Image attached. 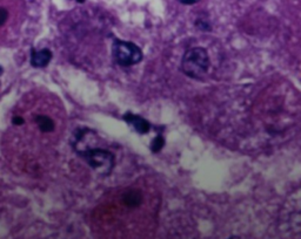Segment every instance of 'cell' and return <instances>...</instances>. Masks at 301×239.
<instances>
[{"label": "cell", "instance_id": "obj_6", "mask_svg": "<svg viewBox=\"0 0 301 239\" xmlns=\"http://www.w3.org/2000/svg\"><path fill=\"white\" fill-rule=\"evenodd\" d=\"M143 202V195L142 192L131 189L124 192L123 195V203L128 208H138Z\"/></svg>", "mask_w": 301, "mask_h": 239}, {"label": "cell", "instance_id": "obj_4", "mask_svg": "<svg viewBox=\"0 0 301 239\" xmlns=\"http://www.w3.org/2000/svg\"><path fill=\"white\" fill-rule=\"evenodd\" d=\"M52 59V52L47 48L40 49H32L31 51V64L36 68L46 67Z\"/></svg>", "mask_w": 301, "mask_h": 239}, {"label": "cell", "instance_id": "obj_3", "mask_svg": "<svg viewBox=\"0 0 301 239\" xmlns=\"http://www.w3.org/2000/svg\"><path fill=\"white\" fill-rule=\"evenodd\" d=\"M81 155L94 170L104 174V175L111 173L114 165V156L110 151L95 148V149L86 150Z\"/></svg>", "mask_w": 301, "mask_h": 239}, {"label": "cell", "instance_id": "obj_1", "mask_svg": "<svg viewBox=\"0 0 301 239\" xmlns=\"http://www.w3.org/2000/svg\"><path fill=\"white\" fill-rule=\"evenodd\" d=\"M209 68V58L206 49L194 47L185 53L181 61V70L185 75L192 79H200L207 73Z\"/></svg>", "mask_w": 301, "mask_h": 239}, {"label": "cell", "instance_id": "obj_10", "mask_svg": "<svg viewBox=\"0 0 301 239\" xmlns=\"http://www.w3.org/2000/svg\"><path fill=\"white\" fill-rule=\"evenodd\" d=\"M12 122L13 124H16V126H21V124L25 123V120L22 119L21 116H14L12 119Z\"/></svg>", "mask_w": 301, "mask_h": 239}, {"label": "cell", "instance_id": "obj_12", "mask_svg": "<svg viewBox=\"0 0 301 239\" xmlns=\"http://www.w3.org/2000/svg\"><path fill=\"white\" fill-rule=\"evenodd\" d=\"M230 239H240V238L239 237H231Z\"/></svg>", "mask_w": 301, "mask_h": 239}, {"label": "cell", "instance_id": "obj_9", "mask_svg": "<svg viewBox=\"0 0 301 239\" xmlns=\"http://www.w3.org/2000/svg\"><path fill=\"white\" fill-rule=\"evenodd\" d=\"M7 17H9V12H7L6 9L4 7H0V26H3L7 20Z\"/></svg>", "mask_w": 301, "mask_h": 239}, {"label": "cell", "instance_id": "obj_8", "mask_svg": "<svg viewBox=\"0 0 301 239\" xmlns=\"http://www.w3.org/2000/svg\"><path fill=\"white\" fill-rule=\"evenodd\" d=\"M163 143H165V141H163L162 136L158 135L157 138H155L153 141H152V144H151V149L153 153H158V151H160L162 149L163 147Z\"/></svg>", "mask_w": 301, "mask_h": 239}, {"label": "cell", "instance_id": "obj_7", "mask_svg": "<svg viewBox=\"0 0 301 239\" xmlns=\"http://www.w3.org/2000/svg\"><path fill=\"white\" fill-rule=\"evenodd\" d=\"M36 123L43 132H51L54 130V121L47 115H38L36 116Z\"/></svg>", "mask_w": 301, "mask_h": 239}, {"label": "cell", "instance_id": "obj_2", "mask_svg": "<svg viewBox=\"0 0 301 239\" xmlns=\"http://www.w3.org/2000/svg\"><path fill=\"white\" fill-rule=\"evenodd\" d=\"M112 55L114 61L123 67H129L143 60V52L136 45L116 39L113 41Z\"/></svg>", "mask_w": 301, "mask_h": 239}, {"label": "cell", "instance_id": "obj_11", "mask_svg": "<svg viewBox=\"0 0 301 239\" xmlns=\"http://www.w3.org/2000/svg\"><path fill=\"white\" fill-rule=\"evenodd\" d=\"M179 2L185 4V5H193V4H196L199 2V0H179Z\"/></svg>", "mask_w": 301, "mask_h": 239}, {"label": "cell", "instance_id": "obj_13", "mask_svg": "<svg viewBox=\"0 0 301 239\" xmlns=\"http://www.w3.org/2000/svg\"><path fill=\"white\" fill-rule=\"evenodd\" d=\"M2 73H3V68L0 67V74H2Z\"/></svg>", "mask_w": 301, "mask_h": 239}, {"label": "cell", "instance_id": "obj_5", "mask_svg": "<svg viewBox=\"0 0 301 239\" xmlns=\"http://www.w3.org/2000/svg\"><path fill=\"white\" fill-rule=\"evenodd\" d=\"M124 120L131 126L134 127V129L140 134H147L151 129V124L147 122L146 120L143 119L142 116L134 115V114H126L124 116Z\"/></svg>", "mask_w": 301, "mask_h": 239}, {"label": "cell", "instance_id": "obj_14", "mask_svg": "<svg viewBox=\"0 0 301 239\" xmlns=\"http://www.w3.org/2000/svg\"><path fill=\"white\" fill-rule=\"evenodd\" d=\"M78 2H80V3H81V2H84V0H78Z\"/></svg>", "mask_w": 301, "mask_h": 239}]
</instances>
